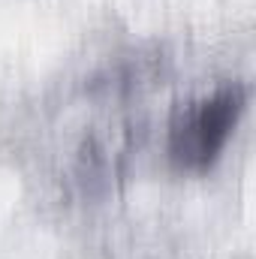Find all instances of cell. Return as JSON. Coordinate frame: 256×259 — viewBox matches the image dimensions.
Listing matches in <instances>:
<instances>
[{"mask_svg": "<svg viewBox=\"0 0 256 259\" xmlns=\"http://www.w3.org/2000/svg\"><path fill=\"white\" fill-rule=\"evenodd\" d=\"M247 106L244 84L232 81L175 109L169 121V160L181 172H205L223 154Z\"/></svg>", "mask_w": 256, "mask_h": 259, "instance_id": "6da1fadb", "label": "cell"}]
</instances>
